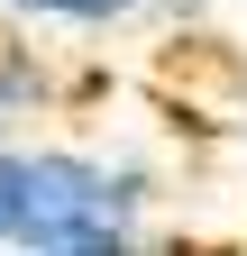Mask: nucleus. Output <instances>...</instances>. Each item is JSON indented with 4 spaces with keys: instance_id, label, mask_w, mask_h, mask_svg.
<instances>
[{
    "instance_id": "f03ea898",
    "label": "nucleus",
    "mask_w": 247,
    "mask_h": 256,
    "mask_svg": "<svg viewBox=\"0 0 247 256\" xmlns=\"http://www.w3.org/2000/svg\"><path fill=\"white\" fill-rule=\"evenodd\" d=\"M0 18L10 28H74V37H110V28H138L146 0H0Z\"/></svg>"
},
{
    "instance_id": "39448f33",
    "label": "nucleus",
    "mask_w": 247,
    "mask_h": 256,
    "mask_svg": "<svg viewBox=\"0 0 247 256\" xmlns=\"http://www.w3.org/2000/svg\"><path fill=\"white\" fill-rule=\"evenodd\" d=\"M18 256H146V238L101 229V238H55V247H18Z\"/></svg>"
},
{
    "instance_id": "423d86ee",
    "label": "nucleus",
    "mask_w": 247,
    "mask_h": 256,
    "mask_svg": "<svg viewBox=\"0 0 247 256\" xmlns=\"http://www.w3.org/2000/svg\"><path fill=\"white\" fill-rule=\"evenodd\" d=\"M146 18H165V28H202L210 0H146Z\"/></svg>"
},
{
    "instance_id": "6e6552de",
    "label": "nucleus",
    "mask_w": 247,
    "mask_h": 256,
    "mask_svg": "<svg viewBox=\"0 0 247 256\" xmlns=\"http://www.w3.org/2000/svg\"><path fill=\"white\" fill-rule=\"evenodd\" d=\"M238 174H247V128H238Z\"/></svg>"
},
{
    "instance_id": "20e7f679",
    "label": "nucleus",
    "mask_w": 247,
    "mask_h": 256,
    "mask_svg": "<svg viewBox=\"0 0 247 256\" xmlns=\"http://www.w3.org/2000/svg\"><path fill=\"white\" fill-rule=\"evenodd\" d=\"M18 238H28V146L10 138L0 146V256H18Z\"/></svg>"
},
{
    "instance_id": "7ed1b4c3",
    "label": "nucleus",
    "mask_w": 247,
    "mask_h": 256,
    "mask_svg": "<svg viewBox=\"0 0 247 256\" xmlns=\"http://www.w3.org/2000/svg\"><path fill=\"white\" fill-rule=\"evenodd\" d=\"M46 92H55V64L28 46V28H10V18H0V101L28 119V110L46 101Z\"/></svg>"
},
{
    "instance_id": "f257e3e1",
    "label": "nucleus",
    "mask_w": 247,
    "mask_h": 256,
    "mask_svg": "<svg viewBox=\"0 0 247 256\" xmlns=\"http://www.w3.org/2000/svg\"><path fill=\"white\" fill-rule=\"evenodd\" d=\"M156 210V174L138 156H101V146H28V238L18 247H55V238H138Z\"/></svg>"
},
{
    "instance_id": "0eeeda50",
    "label": "nucleus",
    "mask_w": 247,
    "mask_h": 256,
    "mask_svg": "<svg viewBox=\"0 0 247 256\" xmlns=\"http://www.w3.org/2000/svg\"><path fill=\"white\" fill-rule=\"evenodd\" d=\"M10 138H18V110H10V101H0V146H10Z\"/></svg>"
}]
</instances>
